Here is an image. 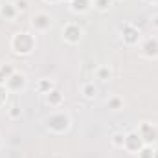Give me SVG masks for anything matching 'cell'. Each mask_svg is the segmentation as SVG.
Segmentation results:
<instances>
[{"mask_svg":"<svg viewBox=\"0 0 158 158\" xmlns=\"http://www.w3.org/2000/svg\"><path fill=\"white\" fill-rule=\"evenodd\" d=\"M138 134L142 136L143 143L145 145H155L158 142V125L156 123H151V121H142L138 125Z\"/></svg>","mask_w":158,"mask_h":158,"instance_id":"4","label":"cell"},{"mask_svg":"<svg viewBox=\"0 0 158 158\" xmlns=\"http://www.w3.org/2000/svg\"><path fill=\"white\" fill-rule=\"evenodd\" d=\"M110 143H112V147H116V149H123L125 134H123V132H114V134L110 136Z\"/></svg>","mask_w":158,"mask_h":158,"instance_id":"17","label":"cell"},{"mask_svg":"<svg viewBox=\"0 0 158 158\" xmlns=\"http://www.w3.org/2000/svg\"><path fill=\"white\" fill-rule=\"evenodd\" d=\"M81 94H83L85 99H94V98L98 96V86H96L94 83H85V85L81 86Z\"/></svg>","mask_w":158,"mask_h":158,"instance_id":"15","label":"cell"},{"mask_svg":"<svg viewBox=\"0 0 158 158\" xmlns=\"http://www.w3.org/2000/svg\"><path fill=\"white\" fill-rule=\"evenodd\" d=\"M61 35H63L64 42H68V44H77L79 40L83 39V28L79 26L77 22H68V24H64Z\"/></svg>","mask_w":158,"mask_h":158,"instance_id":"8","label":"cell"},{"mask_svg":"<svg viewBox=\"0 0 158 158\" xmlns=\"http://www.w3.org/2000/svg\"><path fill=\"white\" fill-rule=\"evenodd\" d=\"M72 127V118L68 112H63V110H57V112H52L48 118H46V129L53 134H64L68 132Z\"/></svg>","mask_w":158,"mask_h":158,"instance_id":"2","label":"cell"},{"mask_svg":"<svg viewBox=\"0 0 158 158\" xmlns=\"http://www.w3.org/2000/svg\"><path fill=\"white\" fill-rule=\"evenodd\" d=\"M2 145H4V140H2V134H0V149H2Z\"/></svg>","mask_w":158,"mask_h":158,"instance_id":"28","label":"cell"},{"mask_svg":"<svg viewBox=\"0 0 158 158\" xmlns=\"http://www.w3.org/2000/svg\"><path fill=\"white\" fill-rule=\"evenodd\" d=\"M138 50H140V55L145 59H158V37L151 35L142 39L138 44Z\"/></svg>","mask_w":158,"mask_h":158,"instance_id":"5","label":"cell"},{"mask_svg":"<svg viewBox=\"0 0 158 158\" xmlns=\"http://www.w3.org/2000/svg\"><path fill=\"white\" fill-rule=\"evenodd\" d=\"M46 4H57V2H61V0H44Z\"/></svg>","mask_w":158,"mask_h":158,"instance_id":"25","label":"cell"},{"mask_svg":"<svg viewBox=\"0 0 158 158\" xmlns=\"http://www.w3.org/2000/svg\"><path fill=\"white\" fill-rule=\"evenodd\" d=\"M30 24H31V28H33L37 33H44V31H48V30L52 28L53 20H52L50 13H46V11H39V13H35V15L31 17Z\"/></svg>","mask_w":158,"mask_h":158,"instance_id":"7","label":"cell"},{"mask_svg":"<svg viewBox=\"0 0 158 158\" xmlns=\"http://www.w3.org/2000/svg\"><path fill=\"white\" fill-rule=\"evenodd\" d=\"M6 81H7V76L0 70V85H2V86H6Z\"/></svg>","mask_w":158,"mask_h":158,"instance_id":"24","label":"cell"},{"mask_svg":"<svg viewBox=\"0 0 158 158\" xmlns=\"http://www.w3.org/2000/svg\"><path fill=\"white\" fill-rule=\"evenodd\" d=\"M13 4H15V7H17L19 13H24V11H28V7H30V2H28V0H15Z\"/></svg>","mask_w":158,"mask_h":158,"instance_id":"21","label":"cell"},{"mask_svg":"<svg viewBox=\"0 0 158 158\" xmlns=\"http://www.w3.org/2000/svg\"><path fill=\"white\" fill-rule=\"evenodd\" d=\"M112 6V0H94V7L98 11H109Z\"/></svg>","mask_w":158,"mask_h":158,"instance_id":"19","label":"cell"},{"mask_svg":"<svg viewBox=\"0 0 158 158\" xmlns=\"http://www.w3.org/2000/svg\"><path fill=\"white\" fill-rule=\"evenodd\" d=\"M119 35H121L123 44H127V46H136V44H140V40H142V30H140L138 24H134V22H125V24H121V28H119Z\"/></svg>","mask_w":158,"mask_h":158,"instance_id":"3","label":"cell"},{"mask_svg":"<svg viewBox=\"0 0 158 158\" xmlns=\"http://www.w3.org/2000/svg\"><path fill=\"white\" fill-rule=\"evenodd\" d=\"M4 2H6V0H4Z\"/></svg>","mask_w":158,"mask_h":158,"instance_id":"32","label":"cell"},{"mask_svg":"<svg viewBox=\"0 0 158 158\" xmlns=\"http://www.w3.org/2000/svg\"><path fill=\"white\" fill-rule=\"evenodd\" d=\"M123 105H125V101H123L121 96H110V98L107 99V109H110V110H114V112L121 110Z\"/></svg>","mask_w":158,"mask_h":158,"instance_id":"16","label":"cell"},{"mask_svg":"<svg viewBox=\"0 0 158 158\" xmlns=\"http://www.w3.org/2000/svg\"><path fill=\"white\" fill-rule=\"evenodd\" d=\"M7 96H9V90L0 85V107H4L7 103Z\"/></svg>","mask_w":158,"mask_h":158,"instance_id":"22","label":"cell"},{"mask_svg":"<svg viewBox=\"0 0 158 158\" xmlns=\"http://www.w3.org/2000/svg\"><path fill=\"white\" fill-rule=\"evenodd\" d=\"M7 116L11 119H20V116H22V109H20V105L19 103H13L9 109H7Z\"/></svg>","mask_w":158,"mask_h":158,"instance_id":"18","label":"cell"},{"mask_svg":"<svg viewBox=\"0 0 158 158\" xmlns=\"http://www.w3.org/2000/svg\"><path fill=\"white\" fill-rule=\"evenodd\" d=\"M94 7V2L92 0H72L70 2V9L77 15H83V13H88L90 9Z\"/></svg>","mask_w":158,"mask_h":158,"instance_id":"12","label":"cell"},{"mask_svg":"<svg viewBox=\"0 0 158 158\" xmlns=\"http://www.w3.org/2000/svg\"><path fill=\"white\" fill-rule=\"evenodd\" d=\"M17 15H19V11H17V7H15L13 2H7L6 0L4 4H0V17L4 20H15Z\"/></svg>","mask_w":158,"mask_h":158,"instance_id":"11","label":"cell"},{"mask_svg":"<svg viewBox=\"0 0 158 158\" xmlns=\"http://www.w3.org/2000/svg\"><path fill=\"white\" fill-rule=\"evenodd\" d=\"M64 2H68V4H70V2H72V0H64Z\"/></svg>","mask_w":158,"mask_h":158,"instance_id":"29","label":"cell"},{"mask_svg":"<svg viewBox=\"0 0 158 158\" xmlns=\"http://www.w3.org/2000/svg\"><path fill=\"white\" fill-rule=\"evenodd\" d=\"M153 155H155V147L153 145H143L142 151L138 153V158H153Z\"/></svg>","mask_w":158,"mask_h":158,"instance_id":"20","label":"cell"},{"mask_svg":"<svg viewBox=\"0 0 158 158\" xmlns=\"http://www.w3.org/2000/svg\"><path fill=\"white\" fill-rule=\"evenodd\" d=\"M44 101H46V105L48 107H52V109H55V107H61L63 105V101H64V96H63V92L55 86L53 90H50L46 96H44Z\"/></svg>","mask_w":158,"mask_h":158,"instance_id":"10","label":"cell"},{"mask_svg":"<svg viewBox=\"0 0 158 158\" xmlns=\"http://www.w3.org/2000/svg\"><path fill=\"white\" fill-rule=\"evenodd\" d=\"M118 2H121V0H118Z\"/></svg>","mask_w":158,"mask_h":158,"instance_id":"30","label":"cell"},{"mask_svg":"<svg viewBox=\"0 0 158 158\" xmlns=\"http://www.w3.org/2000/svg\"><path fill=\"white\" fill-rule=\"evenodd\" d=\"M55 88V83L52 81V79H39L37 81V85H35V90L39 92V94H42V96H46L50 90H53Z\"/></svg>","mask_w":158,"mask_h":158,"instance_id":"14","label":"cell"},{"mask_svg":"<svg viewBox=\"0 0 158 158\" xmlns=\"http://www.w3.org/2000/svg\"><path fill=\"white\" fill-rule=\"evenodd\" d=\"M9 48L15 55H20V57H28L35 52L37 48V37L35 33L31 31H17L11 40H9Z\"/></svg>","mask_w":158,"mask_h":158,"instance_id":"1","label":"cell"},{"mask_svg":"<svg viewBox=\"0 0 158 158\" xmlns=\"http://www.w3.org/2000/svg\"><path fill=\"white\" fill-rule=\"evenodd\" d=\"M92 2H94V0H92Z\"/></svg>","mask_w":158,"mask_h":158,"instance_id":"31","label":"cell"},{"mask_svg":"<svg viewBox=\"0 0 158 158\" xmlns=\"http://www.w3.org/2000/svg\"><path fill=\"white\" fill-rule=\"evenodd\" d=\"M96 79L101 81V83L110 81V79H112V70H110V66H109V64H101V66H98V68H96Z\"/></svg>","mask_w":158,"mask_h":158,"instance_id":"13","label":"cell"},{"mask_svg":"<svg viewBox=\"0 0 158 158\" xmlns=\"http://www.w3.org/2000/svg\"><path fill=\"white\" fill-rule=\"evenodd\" d=\"M143 145H145V143H143L142 136L138 134V131H131V132H127V134H125L123 149H125L129 155H138V153L142 151V147H143Z\"/></svg>","mask_w":158,"mask_h":158,"instance_id":"6","label":"cell"},{"mask_svg":"<svg viewBox=\"0 0 158 158\" xmlns=\"http://www.w3.org/2000/svg\"><path fill=\"white\" fill-rule=\"evenodd\" d=\"M153 158H158V147H155V155H153Z\"/></svg>","mask_w":158,"mask_h":158,"instance_id":"27","label":"cell"},{"mask_svg":"<svg viewBox=\"0 0 158 158\" xmlns=\"http://www.w3.org/2000/svg\"><path fill=\"white\" fill-rule=\"evenodd\" d=\"M26 86H28V77L24 72H19V70H15L6 81V88L9 92H22Z\"/></svg>","mask_w":158,"mask_h":158,"instance_id":"9","label":"cell"},{"mask_svg":"<svg viewBox=\"0 0 158 158\" xmlns=\"http://www.w3.org/2000/svg\"><path fill=\"white\" fill-rule=\"evenodd\" d=\"M149 24H151L153 30H158V13H155V15L149 19Z\"/></svg>","mask_w":158,"mask_h":158,"instance_id":"23","label":"cell"},{"mask_svg":"<svg viewBox=\"0 0 158 158\" xmlns=\"http://www.w3.org/2000/svg\"><path fill=\"white\" fill-rule=\"evenodd\" d=\"M143 2H147V4H158V0H143Z\"/></svg>","mask_w":158,"mask_h":158,"instance_id":"26","label":"cell"}]
</instances>
